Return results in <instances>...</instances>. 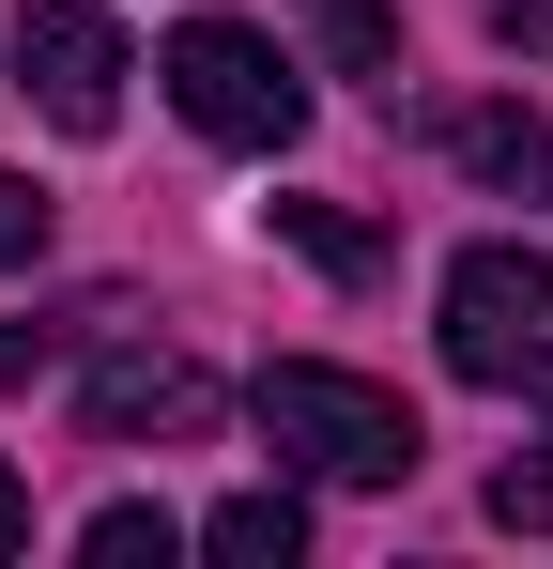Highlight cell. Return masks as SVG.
<instances>
[{
	"label": "cell",
	"instance_id": "6da1fadb",
	"mask_svg": "<svg viewBox=\"0 0 553 569\" xmlns=\"http://www.w3.org/2000/svg\"><path fill=\"white\" fill-rule=\"evenodd\" d=\"M262 447H276L292 477H339V492H400L431 431H415L400 385L323 370V355H276V370H262Z\"/></svg>",
	"mask_w": 553,
	"mask_h": 569
},
{
	"label": "cell",
	"instance_id": "7a4b0ae2",
	"mask_svg": "<svg viewBox=\"0 0 553 569\" xmlns=\"http://www.w3.org/2000/svg\"><path fill=\"white\" fill-rule=\"evenodd\" d=\"M154 78H170V108L215 139V154H292V139H308V78L276 62L247 16H184Z\"/></svg>",
	"mask_w": 553,
	"mask_h": 569
},
{
	"label": "cell",
	"instance_id": "3957f363",
	"mask_svg": "<svg viewBox=\"0 0 553 569\" xmlns=\"http://www.w3.org/2000/svg\"><path fill=\"white\" fill-rule=\"evenodd\" d=\"M446 370L492 385V400H523V385H553V262L539 247H461L446 262Z\"/></svg>",
	"mask_w": 553,
	"mask_h": 569
},
{
	"label": "cell",
	"instance_id": "277c9868",
	"mask_svg": "<svg viewBox=\"0 0 553 569\" xmlns=\"http://www.w3.org/2000/svg\"><path fill=\"white\" fill-rule=\"evenodd\" d=\"M16 78H31V108H47L62 139H108L139 62H123V31H108L92 0H31V16H16Z\"/></svg>",
	"mask_w": 553,
	"mask_h": 569
},
{
	"label": "cell",
	"instance_id": "5b68a950",
	"mask_svg": "<svg viewBox=\"0 0 553 569\" xmlns=\"http://www.w3.org/2000/svg\"><path fill=\"white\" fill-rule=\"evenodd\" d=\"M78 431H92V447H200V431H215V370H200V355H154V339H123V355H92Z\"/></svg>",
	"mask_w": 553,
	"mask_h": 569
},
{
	"label": "cell",
	"instance_id": "8992f818",
	"mask_svg": "<svg viewBox=\"0 0 553 569\" xmlns=\"http://www.w3.org/2000/svg\"><path fill=\"white\" fill-rule=\"evenodd\" d=\"M446 170L492 200H553V123L523 93H476V108H446Z\"/></svg>",
	"mask_w": 553,
	"mask_h": 569
},
{
	"label": "cell",
	"instance_id": "52a82bcc",
	"mask_svg": "<svg viewBox=\"0 0 553 569\" xmlns=\"http://www.w3.org/2000/svg\"><path fill=\"white\" fill-rule=\"evenodd\" d=\"M292 16H308V47L339 78H369V93L400 108V0H292Z\"/></svg>",
	"mask_w": 553,
	"mask_h": 569
},
{
	"label": "cell",
	"instance_id": "ba28073f",
	"mask_svg": "<svg viewBox=\"0 0 553 569\" xmlns=\"http://www.w3.org/2000/svg\"><path fill=\"white\" fill-rule=\"evenodd\" d=\"M200 555H231V569H292V555H308V508H292V492H231V508L200 523Z\"/></svg>",
	"mask_w": 553,
	"mask_h": 569
},
{
	"label": "cell",
	"instance_id": "9c48e42d",
	"mask_svg": "<svg viewBox=\"0 0 553 569\" xmlns=\"http://www.w3.org/2000/svg\"><path fill=\"white\" fill-rule=\"evenodd\" d=\"M276 231H292L323 278H384V231H369V216H339V200H276Z\"/></svg>",
	"mask_w": 553,
	"mask_h": 569
},
{
	"label": "cell",
	"instance_id": "30bf717a",
	"mask_svg": "<svg viewBox=\"0 0 553 569\" xmlns=\"http://www.w3.org/2000/svg\"><path fill=\"white\" fill-rule=\"evenodd\" d=\"M78 555H92V569H170V555H184V523H170V508H92Z\"/></svg>",
	"mask_w": 553,
	"mask_h": 569
},
{
	"label": "cell",
	"instance_id": "8fae6325",
	"mask_svg": "<svg viewBox=\"0 0 553 569\" xmlns=\"http://www.w3.org/2000/svg\"><path fill=\"white\" fill-rule=\"evenodd\" d=\"M492 523H507V539H553V431L492 462Z\"/></svg>",
	"mask_w": 553,
	"mask_h": 569
},
{
	"label": "cell",
	"instance_id": "7c38bea8",
	"mask_svg": "<svg viewBox=\"0 0 553 569\" xmlns=\"http://www.w3.org/2000/svg\"><path fill=\"white\" fill-rule=\"evenodd\" d=\"M0 262H47V186L0 170Z\"/></svg>",
	"mask_w": 553,
	"mask_h": 569
},
{
	"label": "cell",
	"instance_id": "4fadbf2b",
	"mask_svg": "<svg viewBox=\"0 0 553 569\" xmlns=\"http://www.w3.org/2000/svg\"><path fill=\"white\" fill-rule=\"evenodd\" d=\"M476 16H492V31H507L523 62H553V0H476Z\"/></svg>",
	"mask_w": 553,
	"mask_h": 569
},
{
	"label": "cell",
	"instance_id": "5bb4252c",
	"mask_svg": "<svg viewBox=\"0 0 553 569\" xmlns=\"http://www.w3.org/2000/svg\"><path fill=\"white\" fill-rule=\"evenodd\" d=\"M47 339H62V323H0V385H31V370H47Z\"/></svg>",
	"mask_w": 553,
	"mask_h": 569
},
{
	"label": "cell",
	"instance_id": "9a60e30c",
	"mask_svg": "<svg viewBox=\"0 0 553 569\" xmlns=\"http://www.w3.org/2000/svg\"><path fill=\"white\" fill-rule=\"evenodd\" d=\"M0 555H31V492H16V462H0Z\"/></svg>",
	"mask_w": 553,
	"mask_h": 569
}]
</instances>
